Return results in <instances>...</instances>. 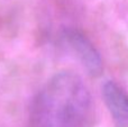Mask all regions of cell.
Listing matches in <instances>:
<instances>
[{
	"instance_id": "2",
	"label": "cell",
	"mask_w": 128,
	"mask_h": 127,
	"mask_svg": "<svg viewBox=\"0 0 128 127\" xmlns=\"http://www.w3.org/2000/svg\"><path fill=\"white\" fill-rule=\"evenodd\" d=\"M63 40L90 76H98L101 74L102 61L100 54L86 35L76 29L68 28L63 32Z\"/></svg>"
},
{
	"instance_id": "1",
	"label": "cell",
	"mask_w": 128,
	"mask_h": 127,
	"mask_svg": "<svg viewBox=\"0 0 128 127\" xmlns=\"http://www.w3.org/2000/svg\"><path fill=\"white\" fill-rule=\"evenodd\" d=\"M93 102L82 79L73 72L52 76L34 98L28 127H91Z\"/></svg>"
},
{
	"instance_id": "3",
	"label": "cell",
	"mask_w": 128,
	"mask_h": 127,
	"mask_svg": "<svg viewBox=\"0 0 128 127\" xmlns=\"http://www.w3.org/2000/svg\"><path fill=\"white\" fill-rule=\"evenodd\" d=\"M102 97L112 119L119 127H128V94L114 81L102 86Z\"/></svg>"
}]
</instances>
